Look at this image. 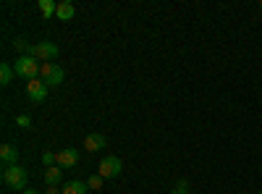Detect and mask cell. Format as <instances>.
<instances>
[{
    "mask_svg": "<svg viewBox=\"0 0 262 194\" xmlns=\"http://www.w3.org/2000/svg\"><path fill=\"white\" fill-rule=\"evenodd\" d=\"M121 170H123L121 158L107 155V158H102V160H100V170H97V174H100L102 179H116V176H121Z\"/></svg>",
    "mask_w": 262,
    "mask_h": 194,
    "instance_id": "5b68a950",
    "label": "cell"
},
{
    "mask_svg": "<svg viewBox=\"0 0 262 194\" xmlns=\"http://www.w3.org/2000/svg\"><path fill=\"white\" fill-rule=\"evenodd\" d=\"M105 144H107V139L102 137V134H86V139H84V149L86 153H100V149H105Z\"/></svg>",
    "mask_w": 262,
    "mask_h": 194,
    "instance_id": "ba28073f",
    "label": "cell"
},
{
    "mask_svg": "<svg viewBox=\"0 0 262 194\" xmlns=\"http://www.w3.org/2000/svg\"><path fill=\"white\" fill-rule=\"evenodd\" d=\"M27 179H29L27 168H21L18 163H16V165H6V168H3V184H6L8 189L24 191V189H27Z\"/></svg>",
    "mask_w": 262,
    "mask_h": 194,
    "instance_id": "7a4b0ae2",
    "label": "cell"
},
{
    "mask_svg": "<svg viewBox=\"0 0 262 194\" xmlns=\"http://www.w3.org/2000/svg\"><path fill=\"white\" fill-rule=\"evenodd\" d=\"M13 48H16L21 55H29V53H32V42H27L24 37H16V39H13Z\"/></svg>",
    "mask_w": 262,
    "mask_h": 194,
    "instance_id": "9a60e30c",
    "label": "cell"
},
{
    "mask_svg": "<svg viewBox=\"0 0 262 194\" xmlns=\"http://www.w3.org/2000/svg\"><path fill=\"white\" fill-rule=\"evenodd\" d=\"M257 194H262V191H257Z\"/></svg>",
    "mask_w": 262,
    "mask_h": 194,
    "instance_id": "603a6c76",
    "label": "cell"
},
{
    "mask_svg": "<svg viewBox=\"0 0 262 194\" xmlns=\"http://www.w3.org/2000/svg\"><path fill=\"white\" fill-rule=\"evenodd\" d=\"M21 194H39V191H37V189H24Z\"/></svg>",
    "mask_w": 262,
    "mask_h": 194,
    "instance_id": "44dd1931",
    "label": "cell"
},
{
    "mask_svg": "<svg viewBox=\"0 0 262 194\" xmlns=\"http://www.w3.org/2000/svg\"><path fill=\"white\" fill-rule=\"evenodd\" d=\"M13 66L11 63H0V84H3V87H8V84L13 81Z\"/></svg>",
    "mask_w": 262,
    "mask_h": 194,
    "instance_id": "5bb4252c",
    "label": "cell"
},
{
    "mask_svg": "<svg viewBox=\"0 0 262 194\" xmlns=\"http://www.w3.org/2000/svg\"><path fill=\"white\" fill-rule=\"evenodd\" d=\"M29 55H34L39 63H53L55 58H58V45L55 42H50V39H42V42H34L32 45V53Z\"/></svg>",
    "mask_w": 262,
    "mask_h": 194,
    "instance_id": "3957f363",
    "label": "cell"
},
{
    "mask_svg": "<svg viewBox=\"0 0 262 194\" xmlns=\"http://www.w3.org/2000/svg\"><path fill=\"white\" fill-rule=\"evenodd\" d=\"M55 165L60 168H76L79 165V149L76 147H63L55 153Z\"/></svg>",
    "mask_w": 262,
    "mask_h": 194,
    "instance_id": "8992f818",
    "label": "cell"
},
{
    "mask_svg": "<svg viewBox=\"0 0 262 194\" xmlns=\"http://www.w3.org/2000/svg\"><path fill=\"white\" fill-rule=\"evenodd\" d=\"M170 194H189V181H186V179H181L176 186H173V191H170Z\"/></svg>",
    "mask_w": 262,
    "mask_h": 194,
    "instance_id": "e0dca14e",
    "label": "cell"
},
{
    "mask_svg": "<svg viewBox=\"0 0 262 194\" xmlns=\"http://www.w3.org/2000/svg\"><path fill=\"white\" fill-rule=\"evenodd\" d=\"M45 194H63V189H58V186H48Z\"/></svg>",
    "mask_w": 262,
    "mask_h": 194,
    "instance_id": "ffe728a7",
    "label": "cell"
},
{
    "mask_svg": "<svg viewBox=\"0 0 262 194\" xmlns=\"http://www.w3.org/2000/svg\"><path fill=\"white\" fill-rule=\"evenodd\" d=\"M55 16H58V21H71V18L76 16V6L71 3V0H60Z\"/></svg>",
    "mask_w": 262,
    "mask_h": 194,
    "instance_id": "9c48e42d",
    "label": "cell"
},
{
    "mask_svg": "<svg viewBox=\"0 0 262 194\" xmlns=\"http://www.w3.org/2000/svg\"><path fill=\"white\" fill-rule=\"evenodd\" d=\"M102 181H105V179H102L100 174H95V176H90V179H86V186H90V189H97V191H100V189H102Z\"/></svg>",
    "mask_w": 262,
    "mask_h": 194,
    "instance_id": "2e32d148",
    "label": "cell"
},
{
    "mask_svg": "<svg viewBox=\"0 0 262 194\" xmlns=\"http://www.w3.org/2000/svg\"><path fill=\"white\" fill-rule=\"evenodd\" d=\"M42 163H45L48 168H50V165H55V153H45V155H42Z\"/></svg>",
    "mask_w": 262,
    "mask_h": 194,
    "instance_id": "d6986e66",
    "label": "cell"
},
{
    "mask_svg": "<svg viewBox=\"0 0 262 194\" xmlns=\"http://www.w3.org/2000/svg\"><path fill=\"white\" fill-rule=\"evenodd\" d=\"M39 79L45 81L48 87H60V84H63V79H66V74H63V69L58 66V63H42Z\"/></svg>",
    "mask_w": 262,
    "mask_h": 194,
    "instance_id": "277c9868",
    "label": "cell"
},
{
    "mask_svg": "<svg viewBox=\"0 0 262 194\" xmlns=\"http://www.w3.org/2000/svg\"><path fill=\"white\" fill-rule=\"evenodd\" d=\"M86 191H90L86 181H69V184H63V194H86Z\"/></svg>",
    "mask_w": 262,
    "mask_h": 194,
    "instance_id": "4fadbf2b",
    "label": "cell"
},
{
    "mask_svg": "<svg viewBox=\"0 0 262 194\" xmlns=\"http://www.w3.org/2000/svg\"><path fill=\"white\" fill-rule=\"evenodd\" d=\"M37 8H39V13L45 18H53L55 11H58V3H55V0H37Z\"/></svg>",
    "mask_w": 262,
    "mask_h": 194,
    "instance_id": "7c38bea8",
    "label": "cell"
},
{
    "mask_svg": "<svg viewBox=\"0 0 262 194\" xmlns=\"http://www.w3.org/2000/svg\"><path fill=\"white\" fill-rule=\"evenodd\" d=\"M16 126L18 128H29L32 126V118L29 116H16Z\"/></svg>",
    "mask_w": 262,
    "mask_h": 194,
    "instance_id": "ac0fdd59",
    "label": "cell"
},
{
    "mask_svg": "<svg viewBox=\"0 0 262 194\" xmlns=\"http://www.w3.org/2000/svg\"><path fill=\"white\" fill-rule=\"evenodd\" d=\"M13 71H16V76H21V79L32 81V79H39L42 63H39L34 55H18V58H16V66H13Z\"/></svg>",
    "mask_w": 262,
    "mask_h": 194,
    "instance_id": "6da1fadb",
    "label": "cell"
},
{
    "mask_svg": "<svg viewBox=\"0 0 262 194\" xmlns=\"http://www.w3.org/2000/svg\"><path fill=\"white\" fill-rule=\"evenodd\" d=\"M48 84L42 81V79H32V81H27V97L32 100V102H42L48 97Z\"/></svg>",
    "mask_w": 262,
    "mask_h": 194,
    "instance_id": "52a82bcc",
    "label": "cell"
},
{
    "mask_svg": "<svg viewBox=\"0 0 262 194\" xmlns=\"http://www.w3.org/2000/svg\"><path fill=\"white\" fill-rule=\"evenodd\" d=\"M259 8H262V3H259Z\"/></svg>",
    "mask_w": 262,
    "mask_h": 194,
    "instance_id": "7402d4cb",
    "label": "cell"
},
{
    "mask_svg": "<svg viewBox=\"0 0 262 194\" xmlns=\"http://www.w3.org/2000/svg\"><path fill=\"white\" fill-rule=\"evenodd\" d=\"M0 160H3V165H16L18 163V149L13 144H3L0 147Z\"/></svg>",
    "mask_w": 262,
    "mask_h": 194,
    "instance_id": "30bf717a",
    "label": "cell"
},
{
    "mask_svg": "<svg viewBox=\"0 0 262 194\" xmlns=\"http://www.w3.org/2000/svg\"><path fill=\"white\" fill-rule=\"evenodd\" d=\"M60 181H63V168H60V165L45 168V184H48V186H58Z\"/></svg>",
    "mask_w": 262,
    "mask_h": 194,
    "instance_id": "8fae6325",
    "label": "cell"
}]
</instances>
